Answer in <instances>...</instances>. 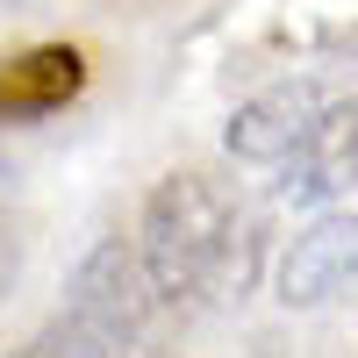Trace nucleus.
I'll return each mask as SVG.
<instances>
[{
	"label": "nucleus",
	"instance_id": "1",
	"mask_svg": "<svg viewBox=\"0 0 358 358\" xmlns=\"http://www.w3.org/2000/svg\"><path fill=\"white\" fill-rule=\"evenodd\" d=\"M136 251H143V265H151L165 301H229V294L251 287L258 236L229 208L222 187H208L201 172H172L143 201Z\"/></svg>",
	"mask_w": 358,
	"mask_h": 358
},
{
	"label": "nucleus",
	"instance_id": "2",
	"mask_svg": "<svg viewBox=\"0 0 358 358\" xmlns=\"http://www.w3.org/2000/svg\"><path fill=\"white\" fill-rule=\"evenodd\" d=\"M65 308L94 315L108 330H122V337H143L151 330V308H158V280H151V265H143V251H129L122 236H101V244L79 258V273L65 287Z\"/></svg>",
	"mask_w": 358,
	"mask_h": 358
},
{
	"label": "nucleus",
	"instance_id": "3",
	"mask_svg": "<svg viewBox=\"0 0 358 358\" xmlns=\"http://www.w3.org/2000/svg\"><path fill=\"white\" fill-rule=\"evenodd\" d=\"M330 115V101H322V86L315 79H280V86H265V94H251L244 108L229 115V158H244V165H287L294 151L308 143V129Z\"/></svg>",
	"mask_w": 358,
	"mask_h": 358
},
{
	"label": "nucleus",
	"instance_id": "4",
	"mask_svg": "<svg viewBox=\"0 0 358 358\" xmlns=\"http://www.w3.org/2000/svg\"><path fill=\"white\" fill-rule=\"evenodd\" d=\"M351 287H358V215L322 208L280 258V301L287 308H322Z\"/></svg>",
	"mask_w": 358,
	"mask_h": 358
},
{
	"label": "nucleus",
	"instance_id": "5",
	"mask_svg": "<svg viewBox=\"0 0 358 358\" xmlns=\"http://www.w3.org/2000/svg\"><path fill=\"white\" fill-rule=\"evenodd\" d=\"M351 187H358V101L351 108H330L308 129V143L287 158L280 201L287 208H337Z\"/></svg>",
	"mask_w": 358,
	"mask_h": 358
},
{
	"label": "nucleus",
	"instance_id": "6",
	"mask_svg": "<svg viewBox=\"0 0 358 358\" xmlns=\"http://www.w3.org/2000/svg\"><path fill=\"white\" fill-rule=\"evenodd\" d=\"M86 86V57L72 43H36L0 57V122H36V115H57L72 94Z\"/></svg>",
	"mask_w": 358,
	"mask_h": 358
},
{
	"label": "nucleus",
	"instance_id": "7",
	"mask_svg": "<svg viewBox=\"0 0 358 358\" xmlns=\"http://www.w3.org/2000/svg\"><path fill=\"white\" fill-rule=\"evenodd\" d=\"M15 273H22V251H15V236H0V294L15 287Z\"/></svg>",
	"mask_w": 358,
	"mask_h": 358
},
{
	"label": "nucleus",
	"instance_id": "8",
	"mask_svg": "<svg viewBox=\"0 0 358 358\" xmlns=\"http://www.w3.org/2000/svg\"><path fill=\"white\" fill-rule=\"evenodd\" d=\"M15 358H36V351H15Z\"/></svg>",
	"mask_w": 358,
	"mask_h": 358
}]
</instances>
